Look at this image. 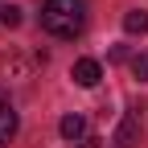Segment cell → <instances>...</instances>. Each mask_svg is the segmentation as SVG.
<instances>
[{
	"mask_svg": "<svg viewBox=\"0 0 148 148\" xmlns=\"http://www.w3.org/2000/svg\"><path fill=\"white\" fill-rule=\"evenodd\" d=\"M70 78L78 82V86H86V90H90V86H99V78H103V66H99L95 58H78V62L70 66Z\"/></svg>",
	"mask_w": 148,
	"mask_h": 148,
	"instance_id": "2",
	"label": "cell"
},
{
	"mask_svg": "<svg viewBox=\"0 0 148 148\" xmlns=\"http://www.w3.org/2000/svg\"><path fill=\"white\" fill-rule=\"evenodd\" d=\"M4 74H12V82H29L33 66L21 62V58H4V53H0V82H4Z\"/></svg>",
	"mask_w": 148,
	"mask_h": 148,
	"instance_id": "4",
	"label": "cell"
},
{
	"mask_svg": "<svg viewBox=\"0 0 148 148\" xmlns=\"http://www.w3.org/2000/svg\"><path fill=\"white\" fill-rule=\"evenodd\" d=\"M123 29L144 37V33H148V12H140V8H136V12H127V16H123Z\"/></svg>",
	"mask_w": 148,
	"mask_h": 148,
	"instance_id": "7",
	"label": "cell"
},
{
	"mask_svg": "<svg viewBox=\"0 0 148 148\" xmlns=\"http://www.w3.org/2000/svg\"><path fill=\"white\" fill-rule=\"evenodd\" d=\"M140 144V115H127L115 132V148H136Z\"/></svg>",
	"mask_w": 148,
	"mask_h": 148,
	"instance_id": "3",
	"label": "cell"
},
{
	"mask_svg": "<svg viewBox=\"0 0 148 148\" xmlns=\"http://www.w3.org/2000/svg\"><path fill=\"white\" fill-rule=\"evenodd\" d=\"M132 74L140 82H148V53H136V58H132Z\"/></svg>",
	"mask_w": 148,
	"mask_h": 148,
	"instance_id": "9",
	"label": "cell"
},
{
	"mask_svg": "<svg viewBox=\"0 0 148 148\" xmlns=\"http://www.w3.org/2000/svg\"><path fill=\"white\" fill-rule=\"evenodd\" d=\"M41 29L53 37H78L86 29V4L82 0H45L41 4Z\"/></svg>",
	"mask_w": 148,
	"mask_h": 148,
	"instance_id": "1",
	"label": "cell"
},
{
	"mask_svg": "<svg viewBox=\"0 0 148 148\" xmlns=\"http://www.w3.org/2000/svg\"><path fill=\"white\" fill-rule=\"evenodd\" d=\"M12 136H16V111L0 99V144H8Z\"/></svg>",
	"mask_w": 148,
	"mask_h": 148,
	"instance_id": "5",
	"label": "cell"
},
{
	"mask_svg": "<svg viewBox=\"0 0 148 148\" xmlns=\"http://www.w3.org/2000/svg\"><path fill=\"white\" fill-rule=\"evenodd\" d=\"M58 132H62L66 140H86V119H82V115H66V119L58 123Z\"/></svg>",
	"mask_w": 148,
	"mask_h": 148,
	"instance_id": "6",
	"label": "cell"
},
{
	"mask_svg": "<svg viewBox=\"0 0 148 148\" xmlns=\"http://www.w3.org/2000/svg\"><path fill=\"white\" fill-rule=\"evenodd\" d=\"M0 25H8V29H16V25H21V8H16V4H8V8H0Z\"/></svg>",
	"mask_w": 148,
	"mask_h": 148,
	"instance_id": "8",
	"label": "cell"
},
{
	"mask_svg": "<svg viewBox=\"0 0 148 148\" xmlns=\"http://www.w3.org/2000/svg\"><path fill=\"white\" fill-rule=\"evenodd\" d=\"M78 148H99V140H95V136H86V140H78Z\"/></svg>",
	"mask_w": 148,
	"mask_h": 148,
	"instance_id": "10",
	"label": "cell"
}]
</instances>
